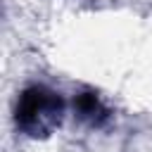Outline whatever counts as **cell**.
<instances>
[{
    "instance_id": "cell-1",
    "label": "cell",
    "mask_w": 152,
    "mask_h": 152,
    "mask_svg": "<svg viewBox=\"0 0 152 152\" xmlns=\"http://www.w3.org/2000/svg\"><path fill=\"white\" fill-rule=\"evenodd\" d=\"M64 116V100L57 90L31 83L26 86L14 104V124L28 138H48Z\"/></svg>"
},
{
    "instance_id": "cell-2",
    "label": "cell",
    "mask_w": 152,
    "mask_h": 152,
    "mask_svg": "<svg viewBox=\"0 0 152 152\" xmlns=\"http://www.w3.org/2000/svg\"><path fill=\"white\" fill-rule=\"evenodd\" d=\"M74 114L78 121L88 124L90 128H102L109 119H112V112L109 107L102 102V97L95 93V90H78L74 95Z\"/></svg>"
}]
</instances>
